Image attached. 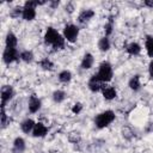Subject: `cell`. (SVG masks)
I'll return each instance as SVG.
<instances>
[{"instance_id": "obj_1", "label": "cell", "mask_w": 153, "mask_h": 153, "mask_svg": "<svg viewBox=\"0 0 153 153\" xmlns=\"http://www.w3.org/2000/svg\"><path fill=\"white\" fill-rule=\"evenodd\" d=\"M44 42L54 48V50L65 48V37L61 36L54 27H48L44 33Z\"/></svg>"}, {"instance_id": "obj_2", "label": "cell", "mask_w": 153, "mask_h": 153, "mask_svg": "<svg viewBox=\"0 0 153 153\" xmlns=\"http://www.w3.org/2000/svg\"><path fill=\"white\" fill-rule=\"evenodd\" d=\"M114 120H115V112L112 110H105L94 117V124L97 128L102 129L108 127L110 123H112Z\"/></svg>"}, {"instance_id": "obj_3", "label": "cell", "mask_w": 153, "mask_h": 153, "mask_svg": "<svg viewBox=\"0 0 153 153\" xmlns=\"http://www.w3.org/2000/svg\"><path fill=\"white\" fill-rule=\"evenodd\" d=\"M112 75H114V71H112V66L110 62L108 61H104L99 65V68H98V72L96 74V76L102 81V82H108L112 79Z\"/></svg>"}, {"instance_id": "obj_4", "label": "cell", "mask_w": 153, "mask_h": 153, "mask_svg": "<svg viewBox=\"0 0 153 153\" xmlns=\"http://www.w3.org/2000/svg\"><path fill=\"white\" fill-rule=\"evenodd\" d=\"M79 36V27L74 24H67L65 27H63V37L65 39H67L68 42L73 43L76 41Z\"/></svg>"}, {"instance_id": "obj_5", "label": "cell", "mask_w": 153, "mask_h": 153, "mask_svg": "<svg viewBox=\"0 0 153 153\" xmlns=\"http://www.w3.org/2000/svg\"><path fill=\"white\" fill-rule=\"evenodd\" d=\"M20 59V54L18 53L17 48H5L2 53V60L6 65H10Z\"/></svg>"}, {"instance_id": "obj_6", "label": "cell", "mask_w": 153, "mask_h": 153, "mask_svg": "<svg viewBox=\"0 0 153 153\" xmlns=\"http://www.w3.org/2000/svg\"><path fill=\"white\" fill-rule=\"evenodd\" d=\"M14 96V90L10 85H5L1 87V108H5L6 104L13 98Z\"/></svg>"}, {"instance_id": "obj_7", "label": "cell", "mask_w": 153, "mask_h": 153, "mask_svg": "<svg viewBox=\"0 0 153 153\" xmlns=\"http://www.w3.org/2000/svg\"><path fill=\"white\" fill-rule=\"evenodd\" d=\"M41 99L36 96V94H31L30 98H29V111L31 114H35L37 112L39 109H41Z\"/></svg>"}, {"instance_id": "obj_8", "label": "cell", "mask_w": 153, "mask_h": 153, "mask_svg": "<svg viewBox=\"0 0 153 153\" xmlns=\"http://www.w3.org/2000/svg\"><path fill=\"white\" fill-rule=\"evenodd\" d=\"M104 87V82H102L97 76L96 74L92 75V78L88 80V88L92 91V92H98L100 90H103Z\"/></svg>"}, {"instance_id": "obj_9", "label": "cell", "mask_w": 153, "mask_h": 153, "mask_svg": "<svg viewBox=\"0 0 153 153\" xmlns=\"http://www.w3.org/2000/svg\"><path fill=\"white\" fill-rule=\"evenodd\" d=\"M47 134H48V128H47L43 123L38 122V123L35 124V128H33V130H32V135H33L35 137H43V136H45Z\"/></svg>"}, {"instance_id": "obj_10", "label": "cell", "mask_w": 153, "mask_h": 153, "mask_svg": "<svg viewBox=\"0 0 153 153\" xmlns=\"http://www.w3.org/2000/svg\"><path fill=\"white\" fill-rule=\"evenodd\" d=\"M25 151V141L23 137H16L13 141V148L12 152L13 153H24Z\"/></svg>"}, {"instance_id": "obj_11", "label": "cell", "mask_w": 153, "mask_h": 153, "mask_svg": "<svg viewBox=\"0 0 153 153\" xmlns=\"http://www.w3.org/2000/svg\"><path fill=\"white\" fill-rule=\"evenodd\" d=\"M22 17L24 20H32L36 17V10L35 7H29V6H24L23 7V13Z\"/></svg>"}, {"instance_id": "obj_12", "label": "cell", "mask_w": 153, "mask_h": 153, "mask_svg": "<svg viewBox=\"0 0 153 153\" xmlns=\"http://www.w3.org/2000/svg\"><path fill=\"white\" fill-rule=\"evenodd\" d=\"M102 93L106 100H111V99L116 98V96H117V92H116L115 87H112V86H104L102 90Z\"/></svg>"}, {"instance_id": "obj_13", "label": "cell", "mask_w": 153, "mask_h": 153, "mask_svg": "<svg viewBox=\"0 0 153 153\" xmlns=\"http://www.w3.org/2000/svg\"><path fill=\"white\" fill-rule=\"evenodd\" d=\"M35 124H36V123H35L31 118H26V120H24V121L20 123V129H22L23 133L29 134V133H31V131L33 130Z\"/></svg>"}, {"instance_id": "obj_14", "label": "cell", "mask_w": 153, "mask_h": 153, "mask_svg": "<svg viewBox=\"0 0 153 153\" xmlns=\"http://www.w3.org/2000/svg\"><path fill=\"white\" fill-rule=\"evenodd\" d=\"M17 43H18L17 36H16L12 31H8L7 35H6V38H5L6 48H16V47H17Z\"/></svg>"}, {"instance_id": "obj_15", "label": "cell", "mask_w": 153, "mask_h": 153, "mask_svg": "<svg viewBox=\"0 0 153 153\" xmlns=\"http://www.w3.org/2000/svg\"><path fill=\"white\" fill-rule=\"evenodd\" d=\"M93 62H94V59H93V55L91 53H86L81 60V68L84 69H90L92 66H93Z\"/></svg>"}, {"instance_id": "obj_16", "label": "cell", "mask_w": 153, "mask_h": 153, "mask_svg": "<svg viewBox=\"0 0 153 153\" xmlns=\"http://www.w3.org/2000/svg\"><path fill=\"white\" fill-rule=\"evenodd\" d=\"M93 16H94V11H93V10H84V11L80 12L78 19H79L80 23H86V22H88Z\"/></svg>"}, {"instance_id": "obj_17", "label": "cell", "mask_w": 153, "mask_h": 153, "mask_svg": "<svg viewBox=\"0 0 153 153\" xmlns=\"http://www.w3.org/2000/svg\"><path fill=\"white\" fill-rule=\"evenodd\" d=\"M127 53L131 56H135V55H139L141 53V45L136 42H133L130 44H128L127 47Z\"/></svg>"}, {"instance_id": "obj_18", "label": "cell", "mask_w": 153, "mask_h": 153, "mask_svg": "<svg viewBox=\"0 0 153 153\" xmlns=\"http://www.w3.org/2000/svg\"><path fill=\"white\" fill-rule=\"evenodd\" d=\"M128 86L130 87V90L133 91H139L141 87V82H140V75H134L133 78H130Z\"/></svg>"}, {"instance_id": "obj_19", "label": "cell", "mask_w": 153, "mask_h": 153, "mask_svg": "<svg viewBox=\"0 0 153 153\" xmlns=\"http://www.w3.org/2000/svg\"><path fill=\"white\" fill-rule=\"evenodd\" d=\"M98 48L100 51H108L110 49V41L106 36L102 37L99 41H98Z\"/></svg>"}, {"instance_id": "obj_20", "label": "cell", "mask_w": 153, "mask_h": 153, "mask_svg": "<svg viewBox=\"0 0 153 153\" xmlns=\"http://www.w3.org/2000/svg\"><path fill=\"white\" fill-rule=\"evenodd\" d=\"M71 79H72V73H71L69 71L65 69V71H61V72L59 73V80H60L61 82L67 84V82L71 81Z\"/></svg>"}, {"instance_id": "obj_21", "label": "cell", "mask_w": 153, "mask_h": 153, "mask_svg": "<svg viewBox=\"0 0 153 153\" xmlns=\"http://www.w3.org/2000/svg\"><path fill=\"white\" fill-rule=\"evenodd\" d=\"M65 98H66V92H65V91H62V90H56V91H54V93H53V99H54L55 103H61V102L65 100Z\"/></svg>"}, {"instance_id": "obj_22", "label": "cell", "mask_w": 153, "mask_h": 153, "mask_svg": "<svg viewBox=\"0 0 153 153\" xmlns=\"http://www.w3.org/2000/svg\"><path fill=\"white\" fill-rule=\"evenodd\" d=\"M39 66H41V68L44 69V71H51L53 67H54V63H53L48 57H44V59H42V60L39 61Z\"/></svg>"}, {"instance_id": "obj_23", "label": "cell", "mask_w": 153, "mask_h": 153, "mask_svg": "<svg viewBox=\"0 0 153 153\" xmlns=\"http://www.w3.org/2000/svg\"><path fill=\"white\" fill-rule=\"evenodd\" d=\"M20 60H23V61L26 62V63H30V62L33 60V54H32V51H30V50H23V51L20 53Z\"/></svg>"}, {"instance_id": "obj_24", "label": "cell", "mask_w": 153, "mask_h": 153, "mask_svg": "<svg viewBox=\"0 0 153 153\" xmlns=\"http://www.w3.org/2000/svg\"><path fill=\"white\" fill-rule=\"evenodd\" d=\"M146 50L148 56H153V36H148L146 38V43H145Z\"/></svg>"}, {"instance_id": "obj_25", "label": "cell", "mask_w": 153, "mask_h": 153, "mask_svg": "<svg viewBox=\"0 0 153 153\" xmlns=\"http://www.w3.org/2000/svg\"><path fill=\"white\" fill-rule=\"evenodd\" d=\"M112 30H114V19H112V17H110V18H109V20H108V23L104 25L105 36L108 37L109 35H111V33H112Z\"/></svg>"}, {"instance_id": "obj_26", "label": "cell", "mask_w": 153, "mask_h": 153, "mask_svg": "<svg viewBox=\"0 0 153 153\" xmlns=\"http://www.w3.org/2000/svg\"><path fill=\"white\" fill-rule=\"evenodd\" d=\"M10 123V118L7 117L6 115V111H5V108H1V128H6L7 124Z\"/></svg>"}, {"instance_id": "obj_27", "label": "cell", "mask_w": 153, "mask_h": 153, "mask_svg": "<svg viewBox=\"0 0 153 153\" xmlns=\"http://www.w3.org/2000/svg\"><path fill=\"white\" fill-rule=\"evenodd\" d=\"M22 13H23V8H22V7H16V8H13V10L11 11L10 16H11L12 18H18L19 16H22Z\"/></svg>"}, {"instance_id": "obj_28", "label": "cell", "mask_w": 153, "mask_h": 153, "mask_svg": "<svg viewBox=\"0 0 153 153\" xmlns=\"http://www.w3.org/2000/svg\"><path fill=\"white\" fill-rule=\"evenodd\" d=\"M81 109H82V105H81L80 103H76V104H74V106L72 108V112H73V114H79V112L81 111Z\"/></svg>"}, {"instance_id": "obj_29", "label": "cell", "mask_w": 153, "mask_h": 153, "mask_svg": "<svg viewBox=\"0 0 153 153\" xmlns=\"http://www.w3.org/2000/svg\"><path fill=\"white\" fill-rule=\"evenodd\" d=\"M148 72H149V76L153 79V60L149 62V66H148Z\"/></svg>"}, {"instance_id": "obj_30", "label": "cell", "mask_w": 153, "mask_h": 153, "mask_svg": "<svg viewBox=\"0 0 153 153\" xmlns=\"http://www.w3.org/2000/svg\"><path fill=\"white\" fill-rule=\"evenodd\" d=\"M143 5L149 7V8H153V0H145L143 1Z\"/></svg>"}, {"instance_id": "obj_31", "label": "cell", "mask_w": 153, "mask_h": 153, "mask_svg": "<svg viewBox=\"0 0 153 153\" xmlns=\"http://www.w3.org/2000/svg\"><path fill=\"white\" fill-rule=\"evenodd\" d=\"M73 10H74V7H73V4H67V6H66V11H68L69 13H72L73 12Z\"/></svg>"}, {"instance_id": "obj_32", "label": "cell", "mask_w": 153, "mask_h": 153, "mask_svg": "<svg viewBox=\"0 0 153 153\" xmlns=\"http://www.w3.org/2000/svg\"><path fill=\"white\" fill-rule=\"evenodd\" d=\"M49 5H50L53 8H55V7H57V6L60 5V1H50Z\"/></svg>"}]
</instances>
